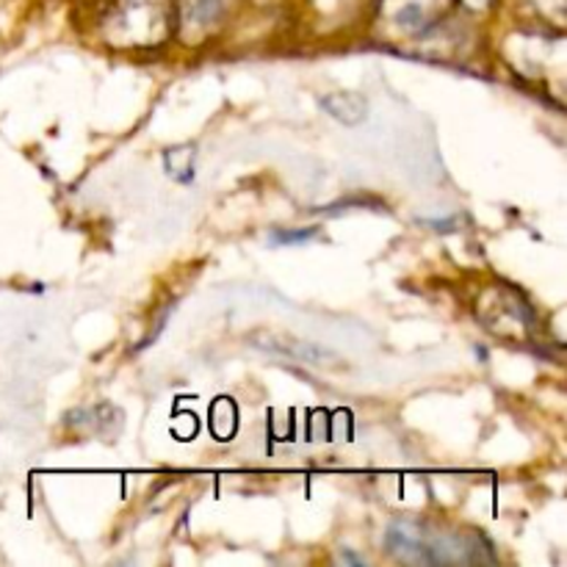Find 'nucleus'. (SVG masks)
Listing matches in <instances>:
<instances>
[{
  "mask_svg": "<svg viewBox=\"0 0 567 567\" xmlns=\"http://www.w3.org/2000/svg\"><path fill=\"white\" fill-rule=\"evenodd\" d=\"M252 341L258 343V349H264V352L302 360V363H327V360H336L330 352H324V349L310 347V343L297 341V338L291 336H277V332H258V336H252Z\"/></svg>",
  "mask_w": 567,
  "mask_h": 567,
  "instance_id": "2",
  "label": "nucleus"
},
{
  "mask_svg": "<svg viewBox=\"0 0 567 567\" xmlns=\"http://www.w3.org/2000/svg\"><path fill=\"white\" fill-rule=\"evenodd\" d=\"M316 236V230H280L275 233V244H305Z\"/></svg>",
  "mask_w": 567,
  "mask_h": 567,
  "instance_id": "4",
  "label": "nucleus"
},
{
  "mask_svg": "<svg viewBox=\"0 0 567 567\" xmlns=\"http://www.w3.org/2000/svg\"><path fill=\"white\" fill-rule=\"evenodd\" d=\"M385 548L391 554H396L399 559H408V563H421V565H443L454 563L452 554L446 551L449 546H443L437 537H432L424 526H410V524H393L385 535Z\"/></svg>",
  "mask_w": 567,
  "mask_h": 567,
  "instance_id": "1",
  "label": "nucleus"
},
{
  "mask_svg": "<svg viewBox=\"0 0 567 567\" xmlns=\"http://www.w3.org/2000/svg\"><path fill=\"white\" fill-rule=\"evenodd\" d=\"M321 109L343 125H360L369 116V103L354 92H330L321 97Z\"/></svg>",
  "mask_w": 567,
  "mask_h": 567,
  "instance_id": "3",
  "label": "nucleus"
}]
</instances>
